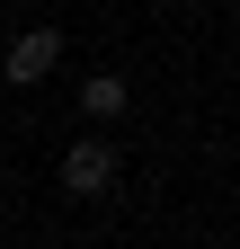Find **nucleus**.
<instances>
[{
    "instance_id": "2",
    "label": "nucleus",
    "mask_w": 240,
    "mask_h": 249,
    "mask_svg": "<svg viewBox=\"0 0 240 249\" xmlns=\"http://www.w3.org/2000/svg\"><path fill=\"white\" fill-rule=\"evenodd\" d=\"M53 62H63V36H53V27H36V36H18V45H9V71H0V80L36 89V80L53 71Z\"/></svg>"
},
{
    "instance_id": "3",
    "label": "nucleus",
    "mask_w": 240,
    "mask_h": 249,
    "mask_svg": "<svg viewBox=\"0 0 240 249\" xmlns=\"http://www.w3.org/2000/svg\"><path fill=\"white\" fill-rule=\"evenodd\" d=\"M80 116L116 124V116H125V80H116V71H89V80H80Z\"/></svg>"
},
{
    "instance_id": "1",
    "label": "nucleus",
    "mask_w": 240,
    "mask_h": 249,
    "mask_svg": "<svg viewBox=\"0 0 240 249\" xmlns=\"http://www.w3.org/2000/svg\"><path fill=\"white\" fill-rule=\"evenodd\" d=\"M63 187L71 196H107L116 187V142H71L63 151Z\"/></svg>"
}]
</instances>
